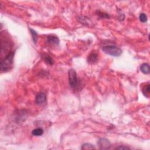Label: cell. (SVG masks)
Segmentation results:
<instances>
[{
	"instance_id": "cell-10",
	"label": "cell",
	"mask_w": 150,
	"mask_h": 150,
	"mask_svg": "<svg viewBox=\"0 0 150 150\" xmlns=\"http://www.w3.org/2000/svg\"><path fill=\"white\" fill-rule=\"evenodd\" d=\"M81 148L82 149H95V147L93 145L90 144V143H85L82 145Z\"/></svg>"
},
{
	"instance_id": "cell-7",
	"label": "cell",
	"mask_w": 150,
	"mask_h": 150,
	"mask_svg": "<svg viewBox=\"0 0 150 150\" xmlns=\"http://www.w3.org/2000/svg\"><path fill=\"white\" fill-rule=\"evenodd\" d=\"M47 42L51 45H58L59 43V39L55 36H48L47 37Z\"/></svg>"
},
{
	"instance_id": "cell-6",
	"label": "cell",
	"mask_w": 150,
	"mask_h": 150,
	"mask_svg": "<svg viewBox=\"0 0 150 150\" xmlns=\"http://www.w3.org/2000/svg\"><path fill=\"white\" fill-rule=\"evenodd\" d=\"M98 60V55L96 52H91L90 55H89L88 58V63L90 64H94L96 62H97Z\"/></svg>"
},
{
	"instance_id": "cell-4",
	"label": "cell",
	"mask_w": 150,
	"mask_h": 150,
	"mask_svg": "<svg viewBox=\"0 0 150 150\" xmlns=\"http://www.w3.org/2000/svg\"><path fill=\"white\" fill-rule=\"evenodd\" d=\"M98 144L99 145L100 148L102 149H108L111 146L109 141L105 138H100L98 141Z\"/></svg>"
},
{
	"instance_id": "cell-15",
	"label": "cell",
	"mask_w": 150,
	"mask_h": 150,
	"mask_svg": "<svg viewBox=\"0 0 150 150\" xmlns=\"http://www.w3.org/2000/svg\"><path fill=\"white\" fill-rule=\"evenodd\" d=\"M116 149H130V148H128V147H127L120 146V147H117Z\"/></svg>"
},
{
	"instance_id": "cell-12",
	"label": "cell",
	"mask_w": 150,
	"mask_h": 150,
	"mask_svg": "<svg viewBox=\"0 0 150 150\" xmlns=\"http://www.w3.org/2000/svg\"><path fill=\"white\" fill-rule=\"evenodd\" d=\"M30 30V32L31 33V34L32 35V39H33V41H34L35 43H36V41H37V39H38V34L35 31L34 29H29Z\"/></svg>"
},
{
	"instance_id": "cell-11",
	"label": "cell",
	"mask_w": 150,
	"mask_h": 150,
	"mask_svg": "<svg viewBox=\"0 0 150 150\" xmlns=\"http://www.w3.org/2000/svg\"><path fill=\"white\" fill-rule=\"evenodd\" d=\"M142 92L143 93H144V95L146 96V97H148V96L149 95V92H150L149 84H147V85H146L144 87L142 90Z\"/></svg>"
},
{
	"instance_id": "cell-2",
	"label": "cell",
	"mask_w": 150,
	"mask_h": 150,
	"mask_svg": "<svg viewBox=\"0 0 150 150\" xmlns=\"http://www.w3.org/2000/svg\"><path fill=\"white\" fill-rule=\"evenodd\" d=\"M102 49L105 53L113 56H118L122 53L121 49L114 45L105 46Z\"/></svg>"
},
{
	"instance_id": "cell-13",
	"label": "cell",
	"mask_w": 150,
	"mask_h": 150,
	"mask_svg": "<svg viewBox=\"0 0 150 150\" xmlns=\"http://www.w3.org/2000/svg\"><path fill=\"white\" fill-rule=\"evenodd\" d=\"M44 60L45 62L48 63L49 65H53V60L52 59L49 55H46L44 57Z\"/></svg>"
},
{
	"instance_id": "cell-5",
	"label": "cell",
	"mask_w": 150,
	"mask_h": 150,
	"mask_svg": "<svg viewBox=\"0 0 150 150\" xmlns=\"http://www.w3.org/2000/svg\"><path fill=\"white\" fill-rule=\"evenodd\" d=\"M46 100V96L45 95V94H44L43 93H39L37 95L35 101H36L37 104L42 105L45 103Z\"/></svg>"
},
{
	"instance_id": "cell-1",
	"label": "cell",
	"mask_w": 150,
	"mask_h": 150,
	"mask_svg": "<svg viewBox=\"0 0 150 150\" xmlns=\"http://www.w3.org/2000/svg\"><path fill=\"white\" fill-rule=\"evenodd\" d=\"M14 53L13 52H9L0 63V69L2 72H7L11 69L13 64Z\"/></svg>"
},
{
	"instance_id": "cell-14",
	"label": "cell",
	"mask_w": 150,
	"mask_h": 150,
	"mask_svg": "<svg viewBox=\"0 0 150 150\" xmlns=\"http://www.w3.org/2000/svg\"><path fill=\"white\" fill-rule=\"evenodd\" d=\"M140 20L142 22H146L147 21V16L145 14L142 13L140 15Z\"/></svg>"
},
{
	"instance_id": "cell-8",
	"label": "cell",
	"mask_w": 150,
	"mask_h": 150,
	"mask_svg": "<svg viewBox=\"0 0 150 150\" xmlns=\"http://www.w3.org/2000/svg\"><path fill=\"white\" fill-rule=\"evenodd\" d=\"M140 70L144 74H149L150 73L149 66L147 63H143V64H142L140 67Z\"/></svg>"
},
{
	"instance_id": "cell-9",
	"label": "cell",
	"mask_w": 150,
	"mask_h": 150,
	"mask_svg": "<svg viewBox=\"0 0 150 150\" xmlns=\"http://www.w3.org/2000/svg\"><path fill=\"white\" fill-rule=\"evenodd\" d=\"M43 134V130L41 128H35L32 132V134L35 136H40L42 135Z\"/></svg>"
},
{
	"instance_id": "cell-3",
	"label": "cell",
	"mask_w": 150,
	"mask_h": 150,
	"mask_svg": "<svg viewBox=\"0 0 150 150\" xmlns=\"http://www.w3.org/2000/svg\"><path fill=\"white\" fill-rule=\"evenodd\" d=\"M69 84L71 88H76L77 85V77L76 71L74 69H71L69 70Z\"/></svg>"
}]
</instances>
